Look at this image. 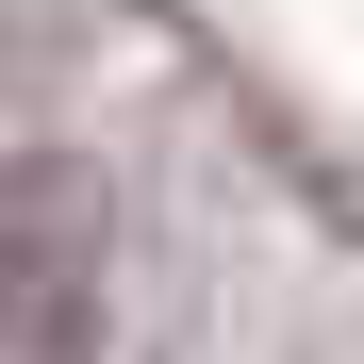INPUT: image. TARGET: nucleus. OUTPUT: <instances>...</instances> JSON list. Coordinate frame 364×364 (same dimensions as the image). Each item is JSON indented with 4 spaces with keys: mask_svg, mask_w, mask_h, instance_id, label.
Here are the masks:
<instances>
[{
    "mask_svg": "<svg viewBox=\"0 0 364 364\" xmlns=\"http://www.w3.org/2000/svg\"><path fill=\"white\" fill-rule=\"evenodd\" d=\"M100 331V182L83 166H0V364H83Z\"/></svg>",
    "mask_w": 364,
    "mask_h": 364,
    "instance_id": "nucleus-1",
    "label": "nucleus"
}]
</instances>
